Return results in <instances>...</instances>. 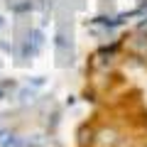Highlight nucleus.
Listing matches in <instances>:
<instances>
[{
    "instance_id": "39448f33",
    "label": "nucleus",
    "mask_w": 147,
    "mask_h": 147,
    "mask_svg": "<svg viewBox=\"0 0 147 147\" xmlns=\"http://www.w3.org/2000/svg\"><path fill=\"white\" fill-rule=\"evenodd\" d=\"M0 147H27V145H25V137H20L17 132L5 130V135L0 137Z\"/></svg>"
},
{
    "instance_id": "423d86ee",
    "label": "nucleus",
    "mask_w": 147,
    "mask_h": 147,
    "mask_svg": "<svg viewBox=\"0 0 147 147\" xmlns=\"http://www.w3.org/2000/svg\"><path fill=\"white\" fill-rule=\"evenodd\" d=\"M17 100H20L22 105L32 103V100H34V88H30V86H27V88H22L20 93H17Z\"/></svg>"
},
{
    "instance_id": "20e7f679",
    "label": "nucleus",
    "mask_w": 147,
    "mask_h": 147,
    "mask_svg": "<svg viewBox=\"0 0 147 147\" xmlns=\"http://www.w3.org/2000/svg\"><path fill=\"white\" fill-rule=\"evenodd\" d=\"M96 145V130L91 125H84L79 130V147H93Z\"/></svg>"
},
{
    "instance_id": "f03ea898",
    "label": "nucleus",
    "mask_w": 147,
    "mask_h": 147,
    "mask_svg": "<svg viewBox=\"0 0 147 147\" xmlns=\"http://www.w3.org/2000/svg\"><path fill=\"white\" fill-rule=\"evenodd\" d=\"M96 145L98 147H120L123 145V135L115 125H103L96 130Z\"/></svg>"
},
{
    "instance_id": "9d476101",
    "label": "nucleus",
    "mask_w": 147,
    "mask_h": 147,
    "mask_svg": "<svg viewBox=\"0 0 147 147\" xmlns=\"http://www.w3.org/2000/svg\"><path fill=\"white\" fill-rule=\"evenodd\" d=\"M3 27H5V20H3V15H0V30H3Z\"/></svg>"
},
{
    "instance_id": "6e6552de",
    "label": "nucleus",
    "mask_w": 147,
    "mask_h": 147,
    "mask_svg": "<svg viewBox=\"0 0 147 147\" xmlns=\"http://www.w3.org/2000/svg\"><path fill=\"white\" fill-rule=\"evenodd\" d=\"M30 84H32V88H39V86H44V79H42V76H32Z\"/></svg>"
},
{
    "instance_id": "0eeeda50",
    "label": "nucleus",
    "mask_w": 147,
    "mask_h": 147,
    "mask_svg": "<svg viewBox=\"0 0 147 147\" xmlns=\"http://www.w3.org/2000/svg\"><path fill=\"white\" fill-rule=\"evenodd\" d=\"M137 30L147 32V15H140V22H137Z\"/></svg>"
},
{
    "instance_id": "7ed1b4c3",
    "label": "nucleus",
    "mask_w": 147,
    "mask_h": 147,
    "mask_svg": "<svg viewBox=\"0 0 147 147\" xmlns=\"http://www.w3.org/2000/svg\"><path fill=\"white\" fill-rule=\"evenodd\" d=\"M127 49L135 54H140V57H147V34H137L132 37L130 42H127Z\"/></svg>"
},
{
    "instance_id": "f257e3e1",
    "label": "nucleus",
    "mask_w": 147,
    "mask_h": 147,
    "mask_svg": "<svg viewBox=\"0 0 147 147\" xmlns=\"http://www.w3.org/2000/svg\"><path fill=\"white\" fill-rule=\"evenodd\" d=\"M44 47V32L39 30V27H32V30H27V37L22 39V47H20V57L25 59H34L37 54L42 52Z\"/></svg>"
},
{
    "instance_id": "1a4fd4ad",
    "label": "nucleus",
    "mask_w": 147,
    "mask_h": 147,
    "mask_svg": "<svg viewBox=\"0 0 147 147\" xmlns=\"http://www.w3.org/2000/svg\"><path fill=\"white\" fill-rule=\"evenodd\" d=\"M137 12H140V15H147V0H140V3H137Z\"/></svg>"
}]
</instances>
